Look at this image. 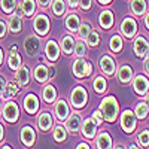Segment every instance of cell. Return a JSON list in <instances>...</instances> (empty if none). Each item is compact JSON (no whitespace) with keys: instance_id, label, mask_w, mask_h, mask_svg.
<instances>
[{"instance_id":"34","label":"cell","mask_w":149,"mask_h":149,"mask_svg":"<svg viewBox=\"0 0 149 149\" xmlns=\"http://www.w3.org/2000/svg\"><path fill=\"white\" fill-rule=\"evenodd\" d=\"M86 51H88V45H86L85 40L82 39H78L76 42H74V55L76 57H85L86 55Z\"/></svg>"},{"instance_id":"17","label":"cell","mask_w":149,"mask_h":149,"mask_svg":"<svg viewBox=\"0 0 149 149\" xmlns=\"http://www.w3.org/2000/svg\"><path fill=\"white\" fill-rule=\"evenodd\" d=\"M22 18L18 17L17 14H10L9 19H8V30L12 33V34H19L22 31Z\"/></svg>"},{"instance_id":"23","label":"cell","mask_w":149,"mask_h":149,"mask_svg":"<svg viewBox=\"0 0 149 149\" xmlns=\"http://www.w3.org/2000/svg\"><path fill=\"white\" fill-rule=\"evenodd\" d=\"M116 76H118V81L121 84H128L131 79H133V69L127 64H124L118 69L116 72Z\"/></svg>"},{"instance_id":"12","label":"cell","mask_w":149,"mask_h":149,"mask_svg":"<svg viewBox=\"0 0 149 149\" xmlns=\"http://www.w3.org/2000/svg\"><path fill=\"white\" fill-rule=\"evenodd\" d=\"M133 88L139 95H146L149 90V79L143 76V74H137L133 81Z\"/></svg>"},{"instance_id":"61","label":"cell","mask_w":149,"mask_h":149,"mask_svg":"<svg viewBox=\"0 0 149 149\" xmlns=\"http://www.w3.org/2000/svg\"><path fill=\"white\" fill-rule=\"evenodd\" d=\"M0 110H2V102H0Z\"/></svg>"},{"instance_id":"57","label":"cell","mask_w":149,"mask_h":149,"mask_svg":"<svg viewBox=\"0 0 149 149\" xmlns=\"http://www.w3.org/2000/svg\"><path fill=\"white\" fill-rule=\"evenodd\" d=\"M145 103H146V106H148V109H149V94L146 95V102H145Z\"/></svg>"},{"instance_id":"5","label":"cell","mask_w":149,"mask_h":149,"mask_svg":"<svg viewBox=\"0 0 149 149\" xmlns=\"http://www.w3.org/2000/svg\"><path fill=\"white\" fill-rule=\"evenodd\" d=\"M2 113H3V118L8 122H17L18 118H19V109H18V106H17L15 102L8 100L5 103V106H3Z\"/></svg>"},{"instance_id":"8","label":"cell","mask_w":149,"mask_h":149,"mask_svg":"<svg viewBox=\"0 0 149 149\" xmlns=\"http://www.w3.org/2000/svg\"><path fill=\"white\" fill-rule=\"evenodd\" d=\"M133 51L137 57H148L149 55V42L143 36H137L133 42Z\"/></svg>"},{"instance_id":"33","label":"cell","mask_w":149,"mask_h":149,"mask_svg":"<svg viewBox=\"0 0 149 149\" xmlns=\"http://www.w3.org/2000/svg\"><path fill=\"white\" fill-rule=\"evenodd\" d=\"M17 0H0V9H2L3 14H14V10L17 8Z\"/></svg>"},{"instance_id":"41","label":"cell","mask_w":149,"mask_h":149,"mask_svg":"<svg viewBox=\"0 0 149 149\" xmlns=\"http://www.w3.org/2000/svg\"><path fill=\"white\" fill-rule=\"evenodd\" d=\"M137 140H139V143L142 145V146H149V130H143L140 134H139V137H137Z\"/></svg>"},{"instance_id":"45","label":"cell","mask_w":149,"mask_h":149,"mask_svg":"<svg viewBox=\"0 0 149 149\" xmlns=\"http://www.w3.org/2000/svg\"><path fill=\"white\" fill-rule=\"evenodd\" d=\"M6 79H5V76H2L0 74V97H3L5 95V88H6Z\"/></svg>"},{"instance_id":"15","label":"cell","mask_w":149,"mask_h":149,"mask_svg":"<svg viewBox=\"0 0 149 149\" xmlns=\"http://www.w3.org/2000/svg\"><path fill=\"white\" fill-rule=\"evenodd\" d=\"M81 17L78 15V14H74V12H72V14H69L67 17H66V21H64V24H66V29L72 33V34H76L78 33V30H79V27H81Z\"/></svg>"},{"instance_id":"31","label":"cell","mask_w":149,"mask_h":149,"mask_svg":"<svg viewBox=\"0 0 149 149\" xmlns=\"http://www.w3.org/2000/svg\"><path fill=\"white\" fill-rule=\"evenodd\" d=\"M36 0H22L21 8L24 10V17H33L36 14Z\"/></svg>"},{"instance_id":"7","label":"cell","mask_w":149,"mask_h":149,"mask_svg":"<svg viewBox=\"0 0 149 149\" xmlns=\"http://www.w3.org/2000/svg\"><path fill=\"white\" fill-rule=\"evenodd\" d=\"M60 51L61 48L58 46V43L54 40V39H49L46 40L45 43V57L48 61H51V63H55L60 57Z\"/></svg>"},{"instance_id":"60","label":"cell","mask_w":149,"mask_h":149,"mask_svg":"<svg viewBox=\"0 0 149 149\" xmlns=\"http://www.w3.org/2000/svg\"><path fill=\"white\" fill-rule=\"evenodd\" d=\"M115 149H125V148H124V146H122V145H118V146H116V148H115Z\"/></svg>"},{"instance_id":"46","label":"cell","mask_w":149,"mask_h":149,"mask_svg":"<svg viewBox=\"0 0 149 149\" xmlns=\"http://www.w3.org/2000/svg\"><path fill=\"white\" fill-rule=\"evenodd\" d=\"M51 2H52V0H36V3L39 5L42 9H46V8H49V6H51Z\"/></svg>"},{"instance_id":"2","label":"cell","mask_w":149,"mask_h":149,"mask_svg":"<svg viewBox=\"0 0 149 149\" xmlns=\"http://www.w3.org/2000/svg\"><path fill=\"white\" fill-rule=\"evenodd\" d=\"M86 102H88V93H86V90L81 85L74 86L70 93V104L74 109H82L86 104Z\"/></svg>"},{"instance_id":"38","label":"cell","mask_w":149,"mask_h":149,"mask_svg":"<svg viewBox=\"0 0 149 149\" xmlns=\"http://www.w3.org/2000/svg\"><path fill=\"white\" fill-rule=\"evenodd\" d=\"M66 139H67V128L61 127V125L55 127L54 128V140L61 143V142H66Z\"/></svg>"},{"instance_id":"18","label":"cell","mask_w":149,"mask_h":149,"mask_svg":"<svg viewBox=\"0 0 149 149\" xmlns=\"http://www.w3.org/2000/svg\"><path fill=\"white\" fill-rule=\"evenodd\" d=\"M113 12L109 10V9H103L100 12V15H98V22H100V26L104 29V30H109L113 27Z\"/></svg>"},{"instance_id":"40","label":"cell","mask_w":149,"mask_h":149,"mask_svg":"<svg viewBox=\"0 0 149 149\" xmlns=\"http://www.w3.org/2000/svg\"><path fill=\"white\" fill-rule=\"evenodd\" d=\"M148 112H149V109H148L146 103H143V102H142V103H139L137 106H136V110H134V113H136V116H137V118L143 119V118H146Z\"/></svg>"},{"instance_id":"27","label":"cell","mask_w":149,"mask_h":149,"mask_svg":"<svg viewBox=\"0 0 149 149\" xmlns=\"http://www.w3.org/2000/svg\"><path fill=\"white\" fill-rule=\"evenodd\" d=\"M22 64V60H21V55L18 54V51H10V54L8 55V67L10 70H18Z\"/></svg>"},{"instance_id":"49","label":"cell","mask_w":149,"mask_h":149,"mask_svg":"<svg viewBox=\"0 0 149 149\" xmlns=\"http://www.w3.org/2000/svg\"><path fill=\"white\" fill-rule=\"evenodd\" d=\"M14 12H15V14H17L18 17H21V18L24 17V10H22L21 5H17V8H15V10H14Z\"/></svg>"},{"instance_id":"21","label":"cell","mask_w":149,"mask_h":149,"mask_svg":"<svg viewBox=\"0 0 149 149\" xmlns=\"http://www.w3.org/2000/svg\"><path fill=\"white\" fill-rule=\"evenodd\" d=\"M66 128L73 133V134H76L79 130H81V125H82V121H81V115L79 113H72L69 115V118L66 119Z\"/></svg>"},{"instance_id":"52","label":"cell","mask_w":149,"mask_h":149,"mask_svg":"<svg viewBox=\"0 0 149 149\" xmlns=\"http://www.w3.org/2000/svg\"><path fill=\"white\" fill-rule=\"evenodd\" d=\"M76 149H91L88 145H86V143H81V145H78V148Z\"/></svg>"},{"instance_id":"1","label":"cell","mask_w":149,"mask_h":149,"mask_svg":"<svg viewBox=\"0 0 149 149\" xmlns=\"http://www.w3.org/2000/svg\"><path fill=\"white\" fill-rule=\"evenodd\" d=\"M100 107H102V113H103V116H104L106 121L113 122L116 119V115H118V103L115 100V97H112V95L106 97L104 100L102 102Z\"/></svg>"},{"instance_id":"58","label":"cell","mask_w":149,"mask_h":149,"mask_svg":"<svg viewBox=\"0 0 149 149\" xmlns=\"http://www.w3.org/2000/svg\"><path fill=\"white\" fill-rule=\"evenodd\" d=\"M0 149H12V148H10V146H8V145H5V146H2Z\"/></svg>"},{"instance_id":"22","label":"cell","mask_w":149,"mask_h":149,"mask_svg":"<svg viewBox=\"0 0 149 149\" xmlns=\"http://www.w3.org/2000/svg\"><path fill=\"white\" fill-rule=\"evenodd\" d=\"M24 109L29 113H36L37 109H39V98H37L34 94H27L24 97Z\"/></svg>"},{"instance_id":"16","label":"cell","mask_w":149,"mask_h":149,"mask_svg":"<svg viewBox=\"0 0 149 149\" xmlns=\"http://www.w3.org/2000/svg\"><path fill=\"white\" fill-rule=\"evenodd\" d=\"M19 137H21V142H22L24 146L31 148L34 145V140H36V133H34V130L30 125H26V127H22Z\"/></svg>"},{"instance_id":"43","label":"cell","mask_w":149,"mask_h":149,"mask_svg":"<svg viewBox=\"0 0 149 149\" xmlns=\"http://www.w3.org/2000/svg\"><path fill=\"white\" fill-rule=\"evenodd\" d=\"M6 33H8V24H6V21L0 19V39H5Z\"/></svg>"},{"instance_id":"36","label":"cell","mask_w":149,"mask_h":149,"mask_svg":"<svg viewBox=\"0 0 149 149\" xmlns=\"http://www.w3.org/2000/svg\"><path fill=\"white\" fill-rule=\"evenodd\" d=\"M18 93H19V85L17 84V81H8L5 88V97H14Z\"/></svg>"},{"instance_id":"6","label":"cell","mask_w":149,"mask_h":149,"mask_svg":"<svg viewBox=\"0 0 149 149\" xmlns=\"http://www.w3.org/2000/svg\"><path fill=\"white\" fill-rule=\"evenodd\" d=\"M119 30H121V33L125 36V37L131 39V37H134L136 34H137V22H136V19L127 17V18L122 19Z\"/></svg>"},{"instance_id":"55","label":"cell","mask_w":149,"mask_h":149,"mask_svg":"<svg viewBox=\"0 0 149 149\" xmlns=\"http://www.w3.org/2000/svg\"><path fill=\"white\" fill-rule=\"evenodd\" d=\"M98 3H102V5H109V3H112V0H98Z\"/></svg>"},{"instance_id":"25","label":"cell","mask_w":149,"mask_h":149,"mask_svg":"<svg viewBox=\"0 0 149 149\" xmlns=\"http://www.w3.org/2000/svg\"><path fill=\"white\" fill-rule=\"evenodd\" d=\"M97 149H112V137L107 133H100L95 137Z\"/></svg>"},{"instance_id":"53","label":"cell","mask_w":149,"mask_h":149,"mask_svg":"<svg viewBox=\"0 0 149 149\" xmlns=\"http://www.w3.org/2000/svg\"><path fill=\"white\" fill-rule=\"evenodd\" d=\"M3 58H5V54H3V49L0 48V66L3 64Z\"/></svg>"},{"instance_id":"42","label":"cell","mask_w":149,"mask_h":149,"mask_svg":"<svg viewBox=\"0 0 149 149\" xmlns=\"http://www.w3.org/2000/svg\"><path fill=\"white\" fill-rule=\"evenodd\" d=\"M79 8L82 10H90L93 8V0H79Z\"/></svg>"},{"instance_id":"11","label":"cell","mask_w":149,"mask_h":149,"mask_svg":"<svg viewBox=\"0 0 149 149\" xmlns=\"http://www.w3.org/2000/svg\"><path fill=\"white\" fill-rule=\"evenodd\" d=\"M30 78H31V74H30L29 66L21 64V67L15 72V81H17V84L19 86H27L30 84Z\"/></svg>"},{"instance_id":"29","label":"cell","mask_w":149,"mask_h":149,"mask_svg":"<svg viewBox=\"0 0 149 149\" xmlns=\"http://www.w3.org/2000/svg\"><path fill=\"white\" fill-rule=\"evenodd\" d=\"M42 97H43V100L48 104H52L57 100V90H55V86L46 85L45 88H43V91H42Z\"/></svg>"},{"instance_id":"24","label":"cell","mask_w":149,"mask_h":149,"mask_svg":"<svg viewBox=\"0 0 149 149\" xmlns=\"http://www.w3.org/2000/svg\"><path fill=\"white\" fill-rule=\"evenodd\" d=\"M85 58L84 57H78L76 60L72 63V72H73V74L76 78H84L85 76Z\"/></svg>"},{"instance_id":"10","label":"cell","mask_w":149,"mask_h":149,"mask_svg":"<svg viewBox=\"0 0 149 149\" xmlns=\"http://www.w3.org/2000/svg\"><path fill=\"white\" fill-rule=\"evenodd\" d=\"M121 127L124 128V131L127 133H131L134 128H136V118H134V113L131 110H124L122 112V116H121Z\"/></svg>"},{"instance_id":"39","label":"cell","mask_w":149,"mask_h":149,"mask_svg":"<svg viewBox=\"0 0 149 149\" xmlns=\"http://www.w3.org/2000/svg\"><path fill=\"white\" fill-rule=\"evenodd\" d=\"M86 45L88 46H91V48H94V46H98V43H100V34H98V31H95V30H93L90 34H88V37H86Z\"/></svg>"},{"instance_id":"19","label":"cell","mask_w":149,"mask_h":149,"mask_svg":"<svg viewBox=\"0 0 149 149\" xmlns=\"http://www.w3.org/2000/svg\"><path fill=\"white\" fill-rule=\"evenodd\" d=\"M60 48H61V51H63L66 55H72L73 54V51H74V39H73L72 33L64 34L63 37H61Z\"/></svg>"},{"instance_id":"50","label":"cell","mask_w":149,"mask_h":149,"mask_svg":"<svg viewBox=\"0 0 149 149\" xmlns=\"http://www.w3.org/2000/svg\"><path fill=\"white\" fill-rule=\"evenodd\" d=\"M143 69H145V72L149 74V55L145 58V61H143Z\"/></svg>"},{"instance_id":"51","label":"cell","mask_w":149,"mask_h":149,"mask_svg":"<svg viewBox=\"0 0 149 149\" xmlns=\"http://www.w3.org/2000/svg\"><path fill=\"white\" fill-rule=\"evenodd\" d=\"M145 27L149 30V12L146 14V17H145Z\"/></svg>"},{"instance_id":"37","label":"cell","mask_w":149,"mask_h":149,"mask_svg":"<svg viewBox=\"0 0 149 149\" xmlns=\"http://www.w3.org/2000/svg\"><path fill=\"white\" fill-rule=\"evenodd\" d=\"M93 31V26L90 22H81V27L78 30V39H82V40H86V37H88V34Z\"/></svg>"},{"instance_id":"26","label":"cell","mask_w":149,"mask_h":149,"mask_svg":"<svg viewBox=\"0 0 149 149\" xmlns=\"http://www.w3.org/2000/svg\"><path fill=\"white\" fill-rule=\"evenodd\" d=\"M130 10L134 15H143L146 12V0H130Z\"/></svg>"},{"instance_id":"4","label":"cell","mask_w":149,"mask_h":149,"mask_svg":"<svg viewBox=\"0 0 149 149\" xmlns=\"http://www.w3.org/2000/svg\"><path fill=\"white\" fill-rule=\"evenodd\" d=\"M33 29H34L37 36H46L49 33V29H51L49 18L45 14L34 15V18H33Z\"/></svg>"},{"instance_id":"32","label":"cell","mask_w":149,"mask_h":149,"mask_svg":"<svg viewBox=\"0 0 149 149\" xmlns=\"http://www.w3.org/2000/svg\"><path fill=\"white\" fill-rule=\"evenodd\" d=\"M93 88L97 94H103L107 88V82L103 76H95L94 81H93Z\"/></svg>"},{"instance_id":"28","label":"cell","mask_w":149,"mask_h":149,"mask_svg":"<svg viewBox=\"0 0 149 149\" xmlns=\"http://www.w3.org/2000/svg\"><path fill=\"white\" fill-rule=\"evenodd\" d=\"M37 125H39V128H40L42 131L51 130V127H52V118H51V115H49L48 112H43V113H40L39 118H37Z\"/></svg>"},{"instance_id":"59","label":"cell","mask_w":149,"mask_h":149,"mask_svg":"<svg viewBox=\"0 0 149 149\" xmlns=\"http://www.w3.org/2000/svg\"><path fill=\"white\" fill-rule=\"evenodd\" d=\"M128 149H139V148H137V146H136V145H131V146H130Z\"/></svg>"},{"instance_id":"3","label":"cell","mask_w":149,"mask_h":149,"mask_svg":"<svg viewBox=\"0 0 149 149\" xmlns=\"http://www.w3.org/2000/svg\"><path fill=\"white\" fill-rule=\"evenodd\" d=\"M24 49H26L27 55L30 57H37L42 51V43H40V39L39 36L36 34H30L24 39Z\"/></svg>"},{"instance_id":"54","label":"cell","mask_w":149,"mask_h":149,"mask_svg":"<svg viewBox=\"0 0 149 149\" xmlns=\"http://www.w3.org/2000/svg\"><path fill=\"white\" fill-rule=\"evenodd\" d=\"M3 134H5V130H3V125L0 124V142H2V139H3Z\"/></svg>"},{"instance_id":"13","label":"cell","mask_w":149,"mask_h":149,"mask_svg":"<svg viewBox=\"0 0 149 149\" xmlns=\"http://www.w3.org/2000/svg\"><path fill=\"white\" fill-rule=\"evenodd\" d=\"M33 78L36 79L37 84H45L49 79V67H46L42 63L36 64L33 69Z\"/></svg>"},{"instance_id":"47","label":"cell","mask_w":149,"mask_h":149,"mask_svg":"<svg viewBox=\"0 0 149 149\" xmlns=\"http://www.w3.org/2000/svg\"><path fill=\"white\" fill-rule=\"evenodd\" d=\"M91 73H93V66H91L90 61H86L85 63V76H90Z\"/></svg>"},{"instance_id":"14","label":"cell","mask_w":149,"mask_h":149,"mask_svg":"<svg viewBox=\"0 0 149 149\" xmlns=\"http://www.w3.org/2000/svg\"><path fill=\"white\" fill-rule=\"evenodd\" d=\"M81 130H82V134L84 137L86 139H94L95 137V131H97V124L93 118H86L82 125H81Z\"/></svg>"},{"instance_id":"20","label":"cell","mask_w":149,"mask_h":149,"mask_svg":"<svg viewBox=\"0 0 149 149\" xmlns=\"http://www.w3.org/2000/svg\"><path fill=\"white\" fill-rule=\"evenodd\" d=\"M54 112H55V116L60 121H66L69 118V115H70V107H69V104L64 100H57Z\"/></svg>"},{"instance_id":"48","label":"cell","mask_w":149,"mask_h":149,"mask_svg":"<svg viewBox=\"0 0 149 149\" xmlns=\"http://www.w3.org/2000/svg\"><path fill=\"white\" fill-rule=\"evenodd\" d=\"M67 6L70 9H76L79 6V0H67Z\"/></svg>"},{"instance_id":"30","label":"cell","mask_w":149,"mask_h":149,"mask_svg":"<svg viewBox=\"0 0 149 149\" xmlns=\"http://www.w3.org/2000/svg\"><path fill=\"white\" fill-rule=\"evenodd\" d=\"M51 9H52V14L55 17H63L67 10V5L64 0H52L51 2Z\"/></svg>"},{"instance_id":"9","label":"cell","mask_w":149,"mask_h":149,"mask_svg":"<svg viewBox=\"0 0 149 149\" xmlns=\"http://www.w3.org/2000/svg\"><path fill=\"white\" fill-rule=\"evenodd\" d=\"M100 69L102 72L106 74V76H112V74L116 73V63L115 60L112 58L110 55H102L100 58Z\"/></svg>"},{"instance_id":"56","label":"cell","mask_w":149,"mask_h":149,"mask_svg":"<svg viewBox=\"0 0 149 149\" xmlns=\"http://www.w3.org/2000/svg\"><path fill=\"white\" fill-rule=\"evenodd\" d=\"M54 73H55V70H54V67H51V69H49V78H52Z\"/></svg>"},{"instance_id":"35","label":"cell","mask_w":149,"mask_h":149,"mask_svg":"<svg viewBox=\"0 0 149 149\" xmlns=\"http://www.w3.org/2000/svg\"><path fill=\"white\" fill-rule=\"evenodd\" d=\"M109 48L113 52H121L122 51V37L119 34H113L109 40Z\"/></svg>"},{"instance_id":"44","label":"cell","mask_w":149,"mask_h":149,"mask_svg":"<svg viewBox=\"0 0 149 149\" xmlns=\"http://www.w3.org/2000/svg\"><path fill=\"white\" fill-rule=\"evenodd\" d=\"M102 112L100 110H94L93 112V119L95 121V124H98V125H100V124H102V121H103V118H102Z\"/></svg>"}]
</instances>
